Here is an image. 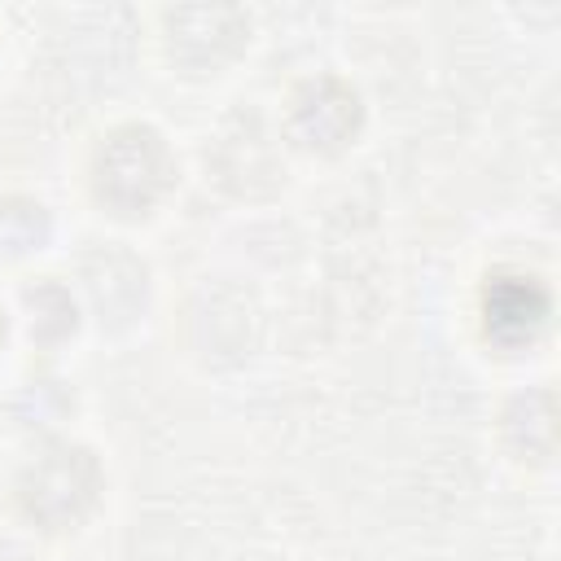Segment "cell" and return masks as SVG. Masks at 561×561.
<instances>
[{"instance_id":"6da1fadb","label":"cell","mask_w":561,"mask_h":561,"mask_svg":"<svg viewBox=\"0 0 561 561\" xmlns=\"http://www.w3.org/2000/svg\"><path fill=\"white\" fill-rule=\"evenodd\" d=\"M539 316H543V298H539L530 285H522V280L495 285V289L486 294V324H491L495 333H504V337L530 333V329L539 324Z\"/></svg>"}]
</instances>
